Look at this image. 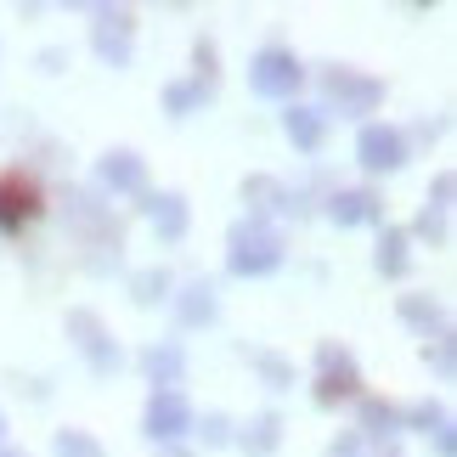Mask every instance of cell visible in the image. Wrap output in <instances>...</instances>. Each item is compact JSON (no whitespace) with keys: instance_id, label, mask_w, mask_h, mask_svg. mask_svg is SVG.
<instances>
[{"instance_id":"cell-1","label":"cell","mask_w":457,"mask_h":457,"mask_svg":"<svg viewBox=\"0 0 457 457\" xmlns=\"http://www.w3.org/2000/svg\"><path fill=\"white\" fill-rule=\"evenodd\" d=\"M367 164H395V142H390V136H367Z\"/></svg>"}]
</instances>
